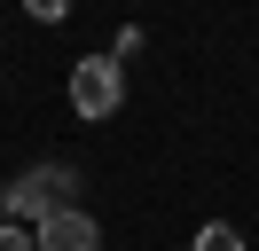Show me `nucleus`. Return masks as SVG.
I'll return each instance as SVG.
<instances>
[{"instance_id": "1", "label": "nucleus", "mask_w": 259, "mask_h": 251, "mask_svg": "<svg viewBox=\"0 0 259 251\" xmlns=\"http://www.w3.org/2000/svg\"><path fill=\"white\" fill-rule=\"evenodd\" d=\"M71 188H79V173L71 165H32L16 188H8V220H24V228H39V220L71 212Z\"/></svg>"}, {"instance_id": "2", "label": "nucleus", "mask_w": 259, "mask_h": 251, "mask_svg": "<svg viewBox=\"0 0 259 251\" xmlns=\"http://www.w3.org/2000/svg\"><path fill=\"white\" fill-rule=\"evenodd\" d=\"M118 102H126V63L118 55L71 63V110H79V118H118Z\"/></svg>"}, {"instance_id": "3", "label": "nucleus", "mask_w": 259, "mask_h": 251, "mask_svg": "<svg viewBox=\"0 0 259 251\" xmlns=\"http://www.w3.org/2000/svg\"><path fill=\"white\" fill-rule=\"evenodd\" d=\"M32 243H39V251H102V228L79 212V204H71V212L39 220V228H32Z\"/></svg>"}, {"instance_id": "4", "label": "nucleus", "mask_w": 259, "mask_h": 251, "mask_svg": "<svg viewBox=\"0 0 259 251\" xmlns=\"http://www.w3.org/2000/svg\"><path fill=\"white\" fill-rule=\"evenodd\" d=\"M196 251H243V235H236V228H228V220H212V228H204V235H196Z\"/></svg>"}, {"instance_id": "5", "label": "nucleus", "mask_w": 259, "mask_h": 251, "mask_svg": "<svg viewBox=\"0 0 259 251\" xmlns=\"http://www.w3.org/2000/svg\"><path fill=\"white\" fill-rule=\"evenodd\" d=\"M0 251H39V243H32V228H16V220H0Z\"/></svg>"}, {"instance_id": "6", "label": "nucleus", "mask_w": 259, "mask_h": 251, "mask_svg": "<svg viewBox=\"0 0 259 251\" xmlns=\"http://www.w3.org/2000/svg\"><path fill=\"white\" fill-rule=\"evenodd\" d=\"M0 220H8V181H0Z\"/></svg>"}]
</instances>
